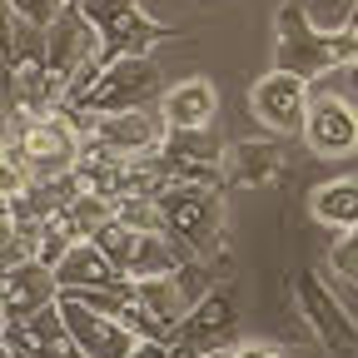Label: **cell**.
<instances>
[{
    "label": "cell",
    "instance_id": "obj_1",
    "mask_svg": "<svg viewBox=\"0 0 358 358\" xmlns=\"http://www.w3.org/2000/svg\"><path fill=\"white\" fill-rule=\"evenodd\" d=\"M358 65V25L348 30H319L299 0H284L274 15V70L319 80Z\"/></svg>",
    "mask_w": 358,
    "mask_h": 358
},
{
    "label": "cell",
    "instance_id": "obj_2",
    "mask_svg": "<svg viewBox=\"0 0 358 358\" xmlns=\"http://www.w3.org/2000/svg\"><path fill=\"white\" fill-rule=\"evenodd\" d=\"M164 234L189 254V264L219 259L224 254V199L219 185H199V179H169L155 194Z\"/></svg>",
    "mask_w": 358,
    "mask_h": 358
},
{
    "label": "cell",
    "instance_id": "obj_3",
    "mask_svg": "<svg viewBox=\"0 0 358 358\" xmlns=\"http://www.w3.org/2000/svg\"><path fill=\"white\" fill-rule=\"evenodd\" d=\"M95 244L115 259V268H120L129 284L134 279H155V274H179V268H189V254L179 249L164 229H145V224H129L120 214L95 234Z\"/></svg>",
    "mask_w": 358,
    "mask_h": 358
},
{
    "label": "cell",
    "instance_id": "obj_4",
    "mask_svg": "<svg viewBox=\"0 0 358 358\" xmlns=\"http://www.w3.org/2000/svg\"><path fill=\"white\" fill-rule=\"evenodd\" d=\"M80 10L90 15V25H95L105 60H120V55H150L159 40L174 35L169 25H159L155 15H145L140 0H85Z\"/></svg>",
    "mask_w": 358,
    "mask_h": 358
},
{
    "label": "cell",
    "instance_id": "obj_5",
    "mask_svg": "<svg viewBox=\"0 0 358 358\" xmlns=\"http://www.w3.org/2000/svg\"><path fill=\"white\" fill-rule=\"evenodd\" d=\"M164 95L159 85V65L150 55H120V60H105L100 80L90 85L85 95V115H120V110H150V100Z\"/></svg>",
    "mask_w": 358,
    "mask_h": 358
},
{
    "label": "cell",
    "instance_id": "obj_6",
    "mask_svg": "<svg viewBox=\"0 0 358 358\" xmlns=\"http://www.w3.org/2000/svg\"><path fill=\"white\" fill-rule=\"evenodd\" d=\"M85 115V110H80ZM90 145H100L120 159H150L169 145V120L159 110H120V115H85Z\"/></svg>",
    "mask_w": 358,
    "mask_h": 358
},
{
    "label": "cell",
    "instance_id": "obj_7",
    "mask_svg": "<svg viewBox=\"0 0 358 358\" xmlns=\"http://www.w3.org/2000/svg\"><path fill=\"white\" fill-rule=\"evenodd\" d=\"M308 100H313V90L303 75H289V70H268L254 80L249 90V110L264 129H274V134H303L308 124Z\"/></svg>",
    "mask_w": 358,
    "mask_h": 358
},
{
    "label": "cell",
    "instance_id": "obj_8",
    "mask_svg": "<svg viewBox=\"0 0 358 358\" xmlns=\"http://www.w3.org/2000/svg\"><path fill=\"white\" fill-rule=\"evenodd\" d=\"M60 319H65V329H70V338L80 343L85 358H129L140 348V334H129L120 319L100 313L80 294H60Z\"/></svg>",
    "mask_w": 358,
    "mask_h": 358
},
{
    "label": "cell",
    "instance_id": "obj_9",
    "mask_svg": "<svg viewBox=\"0 0 358 358\" xmlns=\"http://www.w3.org/2000/svg\"><path fill=\"white\" fill-rule=\"evenodd\" d=\"M294 294H299V308H303L308 329L324 338V348L338 353V358H353V353H358V329H353V319H348V308L334 299V289L313 274V268H303V274L294 279Z\"/></svg>",
    "mask_w": 358,
    "mask_h": 358
},
{
    "label": "cell",
    "instance_id": "obj_10",
    "mask_svg": "<svg viewBox=\"0 0 358 358\" xmlns=\"http://www.w3.org/2000/svg\"><path fill=\"white\" fill-rule=\"evenodd\" d=\"M303 145L319 159H343L358 150V105L338 90L308 100V124H303Z\"/></svg>",
    "mask_w": 358,
    "mask_h": 358
},
{
    "label": "cell",
    "instance_id": "obj_11",
    "mask_svg": "<svg viewBox=\"0 0 358 358\" xmlns=\"http://www.w3.org/2000/svg\"><path fill=\"white\" fill-rule=\"evenodd\" d=\"M60 294H65V289H60L55 268L45 264V259H25V264L0 268V308H6V324L30 319V313H40V308H50Z\"/></svg>",
    "mask_w": 358,
    "mask_h": 358
},
{
    "label": "cell",
    "instance_id": "obj_12",
    "mask_svg": "<svg viewBox=\"0 0 358 358\" xmlns=\"http://www.w3.org/2000/svg\"><path fill=\"white\" fill-rule=\"evenodd\" d=\"M234 329H239V308H234V299L219 294V289H209V294H199V303L189 308V319L179 324L174 343L189 348V353H199V358H209V353H224V348H229Z\"/></svg>",
    "mask_w": 358,
    "mask_h": 358
},
{
    "label": "cell",
    "instance_id": "obj_13",
    "mask_svg": "<svg viewBox=\"0 0 358 358\" xmlns=\"http://www.w3.org/2000/svg\"><path fill=\"white\" fill-rule=\"evenodd\" d=\"M159 115L169 120V129H209L214 115H219V90H214V80L189 75V80L169 85L164 95H159Z\"/></svg>",
    "mask_w": 358,
    "mask_h": 358
},
{
    "label": "cell",
    "instance_id": "obj_14",
    "mask_svg": "<svg viewBox=\"0 0 358 358\" xmlns=\"http://www.w3.org/2000/svg\"><path fill=\"white\" fill-rule=\"evenodd\" d=\"M55 279H60V289H65V294H85V289H120V284H129L120 268H115V259H110L95 239H80V244L55 264Z\"/></svg>",
    "mask_w": 358,
    "mask_h": 358
},
{
    "label": "cell",
    "instance_id": "obj_15",
    "mask_svg": "<svg viewBox=\"0 0 358 358\" xmlns=\"http://www.w3.org/2000/svg\"><path fill=\"white\" fill-rule=\"evenodd\" d=\"M134 294H140V303L150 308V319L174 338L179 334V324L189 319V308L199 303V299H189V289H185V268L179 274H155V279H134Z\"/></svg>",
    "mask_w": 358,
    "mask_h": 358
},
{
    "label": "cell",
    "instance_id": "obj_16",
    "mask_svg": "<svg viewBox=\"0 0 358 358\" xmlns=\"http://www.w3.org/2000/svg\"><path fill=\"white\" fill-rule=\"evenodd\" d=\"M308 214L319 219V224H329V229L348 234L353 224H358V179H353V174L324 179V185L308 194Z\"/></svg>",
    "mask_w": 358,
    "mask_h": 358
},
{
    "label": "cell",
    "instance_id": "obj_17",
    "mask_svg": "<svg viewBox=\"0 0 358 358\" xmlns=\"http://www.w3.org/2000/svg\"><path fill=\"white\" fill-rule=\"evenodd\" d=\"M224 179L239 189H254V185H274V179H284V155L279 145H234L229 150V164H224Z\"/></svg>",
    "mask_w": 358,
    "mask_h": 358
},
{
    "label": "cell",
    "instance_id": "obj_18",
    "mask_svg": "<svg viewBox=\"0 0 358 358\" xmlns=\"http://www.w3.org/2000/svg\"><path fill=\"white\" fill-rule=\"evenodd\" d=\"M6 10H10L15 20L35 25V30H50V25L70 10V0H6Z\"/></svg>",
    "mask_w": 358,
    "mask_h": 358
},
{
    "label": "cell",
    "instance_id": "obj_19",
    "mask_svg": "<svg viewBox=\"0 0 358 358\" xmlns=\"http://www.w3.org/2000/svg\"><path fill=\"white\" fill-rule=\"evenodd\" d=\"M329 268H334L338 279H358V224L329 249Z\"/></svg>",
    "mask_w": 358,
    "mask_h": 358
},
{
    "label": "cell",
    "instance_id": "obj_20",
    "mask_svg": "<svg viewBox=\"0 0 358 358\" xmlns=\"http://www.w3.org/2000/svg\"><path fill=\"white\" fill-rule=\"evenodd\" d=\"M209 358H284V353L268 348V343H239V348H224V353H209Z\"/></svg>",
    "mask_w": 358,
    "mask_h": 358
},
{
    "label": "cell",
    "instance_id": "obj_21",
    "mask_svg": "<svg viewBox=\"0 0 358 358\" xmlns=\"http://www.w3.org/2000/svg\"><path fill=\"white\" fill-rule=\"evenodd\" d=\"M174 358H199V353H189V348H179V343H174Z\"/></svg>",
    "mask_w": 358,
    "mask_h": 358
},
{
    "label": "cell",
    "instance_id": "obj_22",
    "mask_svg": "<svg viewBox=\"0 0 358 358\" xmlns=\"http://www.w3.org/2000/svg\"><path fill=\"white\" fill-rule=\"evenodd\" d=\"M348 75H353V95H358V65H353V70H348Z\"/></svg>",
    "mask_w": 358,
    "mask_h": 358
},
{
    "label": "cell",
    "instance_id": "obj_23",
    "mask_svg": "<svg viewBox=\"0 0 358 358\" xmlns=\"http://www.w3.org/2000/svg\"><path fill=\"white\" fill-rule=\"evenodd\" d=\"M70 6H85V0H70Z\"/></svg>",
    "mask_w": 358,
    "mask_h": 358
}]
</instances>
